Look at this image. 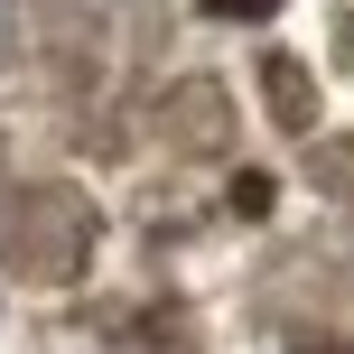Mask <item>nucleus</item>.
<instances>
[{"label":"nucleus","mask_w":354,"mask_h":354,"mask_svg":"<svg viewBox=\"0 0 354 354\" xmlns=\"http://www.w3.org/2000/svg\"><path fill=\"white\" fill-rule=\"evenodd\" d=\"M205 10H224V19H261V10H280V0H205Z\"/></svg>","instance_id":"1"}]
</instances>
